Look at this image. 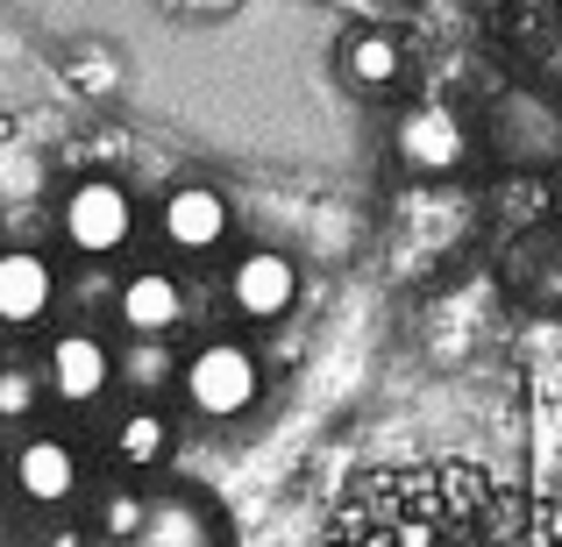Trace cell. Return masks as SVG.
I'll use <instances>...</instances> for the list:
<instances>
[{
    "instance_id": "6da1fadb",
    "label": "cell",
    "mask_w": 562,
    "mask_h": 547,
    "mask_svg": "<svg viewBox=\"0 0 562 547\" xmlns=\"http://www.w3.org/2000/svg\"><path fill=\"white\" fill-rule=\"evenodd\" d=\"M136 192H128L114 171H86V179L65 185V200H57V235H65L71 257L86 263H108L122 257L128 242H136Z\"/></svg>"
},
{
    "instance_id": "7a4b0ae2",
    "label": "cell",
    "mask_w": 562,
    "mask_h": 547,
    "mask_svg": "<svg viewBox=\"0 0 562 547\" xmlns=\"http://www.w3.org/2000/svg\"><path fill=\"white\" fill-rule=\"evenodd\" d=\"M179 398L200 420H243L263 398V363L235 334H206L192 356H179Z\"/></svg>"
},
{
    "instance_id": "3957f363",
    "label": "cell",
    "mask_w": 562,
    "mask_h": 547,
    "mask_svg": "<svg viewBox=\"0 0 562 547\" xmlns=\"http://www.w3.org/2000/svg\"><path fill=\"white\" fill-rule=\"evenodd\" d=\"M492 157L513 171H527V179H541V171L562 164V107L549 93H535V86H513V93L492 100Z\"/></svg>"
},
{
    "instance_id": "277c9868",
    "label": "cell",
    "mask_w": 562,
    "mask_h": 547,
    "mask_svg": "<svg viewBox=\"0 0 562 547\" xmlns=\"http://www.w3.org/2000/svg\"><path fill=\"white\" fill-rule=\"evenodd\" d=\"M392 150L413 179H456V171L470 164V150H477V128H470V114L449 107V100H420V107L398 114Z\"/></svg>"
},
{
    "instance_id": "5b68a950",
    "label": "cell",
    "mask_w": 562,
    "mask_h": 547,
    "mask_svg": "<svg viewBox=\"0 0 562 547\" xmlns=\"http://www.w3.org/2000/svg\"><path fill=\"white\" fill-rule=\"evenodd\" d=\"M228 306L249 328H285L300 314V263L285 249H243L228 271Z\"/></svg>"
},
{
    "instance_id": "8992f818",
    "label": "cell",
    "mask_w": 562,
    "mask_h": 547,
    "mask_svg": "<svg viewBox=\"0 0 562 547\" xmlns=\"http://www.w3.org/2000/svg\"><path fill=\"white\" fill-rule=\"evenodd\" d=\"M8 483H14L22 505L65 512L71 498L86 491V463H79V448H71L65 434H29L22 448H14V463H8Z\"/></svg>"
},
{
    "instance_id": "52a82bcc",
    "label": "cell",
    "mask_w": 562,
    "mask_h": 547,
    "mask_svg": "<svg viewBox=\"0 0 562 547\" xmlns=\"http://www.w3.org/2000/svg\"><path fill=\"white\" fill-rule=\"evenodd\" d=\"M43 391L57 398V406H93V398L114 391V349L100 342L93 328H65L50 349H43Z\"/></svg>"
},
{
    "instance_id": "ba28073f",
    "label": "cell",
    "mask_w": 562,
    "mask_h": 547,
    "mask_svg": "<svg viewBox=\"0 0 562 547\" xmlns=\"http://www.w3.org/2000/svg\"><path fill=\"white\" fill-rule=\"evenodd\" d=\"M157 228H165V242L179 249V257H214V249H228V200H221V185L206 179H186L165 192V206H157Z\"/></svg>"
},
{
    "instance_id": "9c48e42d",
    "label": "cell",
    "mask_w": 562,
    "mask_h": 547,
    "mask_svg": "<svg viewBox=\"0 0 562 547\" xmlns=\"http://www.w3.org/2000/svg\"><path fill=\"white\" fill-rule=\"evenodd\" d=\"M192 299L179 285V271H157V263H143V271L122 277V292H114V320H122L136 342H171V334L186 328Z\"/></svg>"
},
{
    "instance_id": "30bf717a",
    "label": "cell",
    "mask_w": 562,
    "mask_h": 547,
    "mask_svg": "<svg viewBox=\"0 0 562 547\" xmlns=\"http://www.w3.org/2000/svg\"><path fill=\"white\" fill-rule=\"evenodd\" d=\"M57 292H65V277H57V263L43 249H22V242L0 249V328L14 334L43 328L57 314Z\"/></svg>"
},
{
    "instance_id": "8fae6325",
    "label": "cell",
    "mask_w": 562,
    "mask_h": 547,
    "mask_svg": "<svg viewBox=\"0 0 562 547\" xmlns=\"http://www.w3.org/2000/svg\"><path fill=\"white\" fill-rule=\"evenodd\" d=\"M128 547H228V520L200 491H150L143 534Z\"/></svg>"
},
{
    "instance_id": "7c38bea8",
    "label": "cell",
    "mask_w": 562,
    "mask_h": 547,
    "mask_svg": "<svg viewBox=\"0 0 562 547\" xmlns=\"http://www.w3.org/2000/svg\"><path fill=\"white\" fill-rule=\"evenodd\" d=\"M342 79L357 86V93H371V100H392L398 86L413 79V57H406V43H398L392 29H357V36L342 43Z\"/></svg>"
},
{
    "instance_id": "4fadbf2b",
    "label": "cell",
    "mask_w": 562,
    "mask_h": 547,
    "mask_svg": "<svg viewBox=\"0 0 562 547\" xmlns=\"http://www.w3.org/2000/svg\"><path fill=\"white\" fill-rule=\"evenodd\" d=\"M171 441H179V434H171V412L165 406H128L122 420H114V463L136 469V477H143V469H165L171 463Z\"/></svg>"
},
{
    "instance_id": "5bb4252c",
    "label": "cell",
    "mask_w": 562,
    "mask_h": 547,
    "mask_svg": "<svg viewBox=\"0 0 562 547\" xmlns=\"http://www.w3.org/2000/svg\"><path fill=\"white\" fill-rule=\"evenodd\" d=\"M114 384H128L136 406H157V398L179 384V349H171V342H128V349H114Z\"/></svg>"
},
{
    "instance_id": "9a60e30c",
    "label": "cell",
    "mask_w": 562,
    "mask_h": 547,
    "mask_svg": "<svg viewBox=\"0 0 562 547\" xmlns=\"http://www.w3.org/2000/svg\"><path fill=\"white\" fill-rule=\"evenodd\" d=\"M143 512H150V491H136V483H114V491H100L93 505V547H128L143 534Z\"/></svg>"
},
{
    "instance_id": "2e32d148",
    "label": "cell",
    "mask_w": 562,
    "mask_h": 547,
    "mask_svg": "<svg viewBox=\"0 0 562 547\" xmlns=\"http://www.w3.org/2000/svg\"><path fill=\"white\" fill-rule=\"evenodd\" d=\"M36 406H43V377H36V363L8 356V363H0V426H22Z\"/></svg>"
},
{
    "instance_id": "e0dca14e",
    "label": "cell",
    "mask_w": 562,
    "mask_h": 547,
    "mask_svg": "<svg viewBox=\"0 0 562 547\" xmlns=\"http://www.w3.org/2000/svg\"><path fill=\"white\" fill-rule=\"evenodd\" d=\"M79 86H86V93H114V86H122V79H114V57H108V50H100V57H86Z\"/></svg>"
},
{
    "instance_id": "ac0fdd59",
    "label": "cell",
    "mask_w": 562,
    "mask_h": 547,
    "mask_svg": "<svg viewBox=\"0 0 562 547\" xmlns=\"http://www.w3.org/2000/svg\"><path fill=\"white\" fill-rule=\"evenodd\" d=\"M43 547H93V534H86V526H57V534L43 540Z\"/></svg>"
},
{
    "instance_id": "d6986e66",
    "label": "cell",
    "mask_w": 562,
    "mask_h": 547,
    "mask_svg": "<svg viewBox=\"0 0 562 547\" xmlns=\"http://www.w3.org/2000/svg\"><path fill=\"white\" fill-rule=\"evenodd\" d=\"M0 547H14V520H8V512H0Z\"/></svg>"
},
{
    "instance_id": "ffe728a7",
    "label": "cell",
    "mask_w": 562,
    "mask_h": 547,
    "mask_svg": "<svg viewBox=\"0 0 562 547\" xmlns=\"http://www.w3.org/2000/svg\"><path fill=\"white\" fill-rule=\"evenodd\" d=\"M328 547H357V540H328Z\"/></svg>"
}]
</instances>
